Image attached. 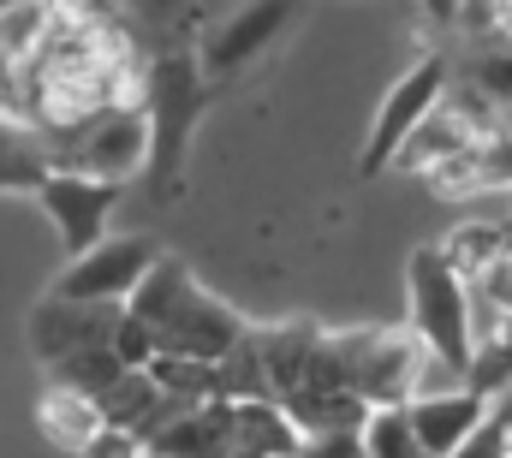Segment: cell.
I'll return each mask as SVG.
<instances>
[{"label": "cell", "mask_w": 512, "mask_h": 458, "mask_svg": "<svg viewBox=\"0 0 512 458\" xmlns=\"http://www.w3.org/2000/svg\"><path fill=\"white\" fill-rule=\"evenodd\" d=\"M131 316L155 334V345L167 357H197V363H227L239 345L251 340V322L221 304L179 256H161L155 274L137 286V298L126 304Z\"/></svg>", "instance_id": "6da1fadb"}, {"label": "cell", "mask_w": 512, "mask_h": 458, "mask_svg": "<svg viewBox=\"0 0 512 458\" xmlns=\"http://www.w3.org/2000/svg\"><path fill=\"white\" fill-rule=\"evenodd\" d=\"M405 298H411V328L423 345L447 363H459L471 375V351H477V322H471V280L447 262L441 244L411 250L405 262Z\"/></svg>", "instance_id": "7a4b0ae2"}, {"label": "cell", "mask_w": 512, "mask_h": 458, "mask_svg": "<svg viewBox=\"0 0 512 458\" xmlns=\"http://www.w3.org/2000/svg\"><path fill=\"white\" fill-rule=\"evenodd\" d=\"M203 96H209V72L197 54L173 48L149 66V90H143V108H149V125H155V191H173L179 185V161H185V143L197 131V114H203Z\"/></svg>", "instance_id": "3957f363"}, {"label": "cell", "mask_w": 512, "mask_h": 458, "mask_svg": "<svg viewBox=\"0 0 512 458\" xmlns=\"http://www.w3.org/2000/svg\"><path fill=\"white\" fill-rule=\"evenodd\" d=\"M149 161H155V125H149L143 102L90 119L84 131L60 137V149H54L60 173H84V179H108V185H126L137 173H149Z\"/></svg>", "instance_id": "277c9868"}, {"label": "cell", "mask_w": 512, "mask_h": 458, "mask_svg": "<svg viewBox=\"0 0 512 458\" xmlns=\"http://www.w3.org/2000/svg\"><path fill=\"white\" fill-rule=\"evenodd\" d=\"M167 250L149 238V232H114L108 244H96L90 256L66 262V274L48 286L54 304H131L137 286L155 274Z\"/></svg>", "instance_id": "5b68a950"}, {"label": "cell", "mask_w": 512, "mask_h": 458, "mask_svg": "<svg viewBox=\"0 0 512 458\" xmlns=\"http://www.w3.org/2000/svg\"><path fill=\"white\" fill-rule=\"evenodd\" d=\"M447 90H453L447 84V60H417L411 72H399V84L382 96V114L370 125V143H364V179H376V173H387L399 161L405 137L447 102Z\"/></svg>", "instance_id": "8992f818"}, {"label": "cell", "mask_w": 512, "mask_h": 458, "mask_svg": "<svg viewBox=\"0 0 512 458\" xmlns=\"http://www.w3.org/2000/svg\"><path fill=\"white\" fill-rule=\"evenodd\" d=\"M429 345L423 334L405 328H352V369H358V393L382 411V405H411L417 399V369H423Z\"/></svg>", "instance_id": "52a82bcc"}, {"label": "cell", "mask_w": 512, "mask_h": 458, "mask_svg": "<svg viewBox=\"0 0 512 458\" xmlns=\"http://www.w3.org/2000/svg\"><path fill=\"white\" fill-rule=\"evenodd\" d=\"M120 191H126V185L84 179V173H60V167L42 179L36 203L48 209V221H54V232H60V244H66V256H72V262L114 238L108 221H114V209H120Z\"/></svg>", "instance_id": "ba28073f"}, {"label": "cell", "mask_w": 512, "mask_h": 458, "mask_svg": "<svg viewBox=\"0 0 512 458\" xmlns=\"http://www.w3.org/2000/svg\"><path fill=\"white\" fill-rule=\"evenodd\" d=\"M120 316L126 304H42L30 316V345L48 369L84 357V351H114V334H120Z\"/></svg>", "instance_id": "9c48e42d"}, {"label": "cell", "mask_w": 512, "mask_h": 458, "mask_svg": "<svg viewBox=\"0 0 512 458\" xmlns=\"http://www.w3.org/2000/svg\"><path fill=\"white\" fill-rule=\"evenodd\" d=\"M286 18H292V0H239L227 18H215V30L197 48L203 72L209 78H233L239 66H251L256 54L286 30Z\"/></svg>", "instance_id": "30bf717a"}, {"label": "cell", "mask_w": 512, "mask_h": 458, "mask_svg": "<svg viewBox=\"0 0 512 458\" xmlns=\"http://www.w3.org/2000/svg\"><path fill=\"white\" fill-rule=\"evenodd\" d=\"M155 458H233L239 453V405H179L155 435Z\"/></svg>", "instance_id": "8fae6325"}, {"label": "cell", "mask_w": 512, "mask_h": 458, "mask_svg": "<svg viewBox=\"0 0 512 458\" xmlns=\"http://www.w3.org/2000/svg\"><path fill=\"white\" fill-rule=\"evenodd\" d=\"M429 191L435 197H453V203H483V197H501L512 191V125L495 137H477L465 155H453L447 167L429 173Z\"/></svg>", "instance_id": "7c38bea8"}, {"label": "cell", "mask_w": 512, "mask_h": 458, "mask_svg": "<svg viewBox=\"0 0 512 458\" xmlns=\"http://www.w3.org/2000/svg\"><path fill=\"white\" fill-rule=\"evenodd\" d=\"M405 411H411V429H417V441L429 447V458H453L489 417H495V405L477 399L471 387H465V393H441V399H411Z\"/></svg>", "instance_id": "4fadbf2b"}, {"label": "cell", "mask_w": 512, "mask_h": 458, "mask_svg": "<svg viewBox=\"0 0 512 458\" xmlns=\"http://www.w3.org/2000/svg\"><path fill=\"white\" fill-rule=\"evenodd\" d=\"M36 423H42V435L54 441V447H66V453H90L96 447V435L108 429V417H102V405L90 399V393H78V387H66V381H54L42 399H36Z\"/></svg>", "instance_id": "5bb4252c"}, {"label": "cell", "mask_w": 512, "mask_h": 458, "mask_svg": "<svg viewBox=\"0 0 512 458\" xmlns=\"http://www.w3.org/2000/svg\"><path fill=\"white\" fill-rule=\"evenodd\" d=\"M441 250H447V262H453V268L477 286V280H483V274L507 256V227H501V221L471 215V221H459V227L447 232V244H441Z\"/></svg>", "instance_id": "9a60e30c"}, {"label": "cell", "mask_w": 512, "mask_h": 458, "mask_svg": "<svg viewBox=\"0 0 512 458\" xmlns=\"http://www.w3.org/2000/svg\"><path fill=\"white\" fill-rule=\"evenodd\" d=\"M471 393L477 399H489V405H501L512 393V316L495 328V334H483L477 351H471Z\"/></svg>", "instance_id": "2e32d148"}, {"label": "cell", "mask_w": 512, "mask_h": 458, "mask_svg": "<svg viewBox=\"0 0 512 458\" xmlns=\"http://www.w3.org/2000/svg\"><path fill=\"white\" fill-rule=\"evenodd\" d=\"M364 447H370V458H429V447L417 441L405 405H382V411H370V423H364Z\"/></svg>", "instance_id": "e0dca14e"}, {"label": "cell", "mask_w": 512, "mask_h": 458, "mask_svg": "<svg viewBox=\"0 0 512 458\" xmlns=\"http://www.w3.org/2000/svg\"><path fill=\"white\" fill-rule=\"evenodd\" d=\"M48 173H54V155L30 149L12 125H0V191H42Z\"/></svg>", "instance_id": "ac0fdd59"}, {"label": "cell", "mask_w": 512, "mask_h": 458, "mask_svg": "<svg viewBox=\"0 0 512 458\" xmlns=\"http://www.w3.org/2000/svg\"><path fill=\"white\" fill-rule=\"evenodd\" d=\"M0 125L30 131V84H24V60L12 48H0Z\"/></svg>", "instance_id": "d6986e66"}, {"label": "cell", "mask_w": 512, "mask_h": 458, "mask_svg": "<svg viewBox=\"0 0 512 458\" xmlns=\"http://www.w3.org/2000/svg\"><path fill=\"white\" fill-rule=\"evenodd\" d=\"M298 458H370V447H364V429H322V435H304Z\"/></svg>", "instance_id": "ffe728a7"}, {"label": "cell", "mask_w": 512, "mask_h": 458, "mask_svg": "<svg viewBox=\"0 0 512 458\" xmlns=\"http://www.w3.org/2000/svg\"><path fill=\"white\" fill-rule=\"evenodd\" d=\"M477 90H489L501 108L512 114V48L507 54H489V60H477V78H471Z\"/></svg>", "instance_id": "44dd1931"}, {"label": "cell", "mask_w": 512, "mask_h": 458, "mask_svg": "<svg viewBox=\"0 0 512 458\" xmlns=\"http://www.w3.org/2000/svg\"><path fill=\"white\" fill-rule=\"evenodd\" d=\"M84 458H155V453H149V441H143V435H131V429H114V423H108Z\"/></svg>", "instance_id": "7402d4cb"}, {"label": "cell", "mask_w": 512, "mask_h": 458, "mask_svg": "<svg viewBox=\"0 0 512 458\" xmlns=\"http://www.w3.org/2000/svg\"><path fill=\"white\" fill-rule=\"evenodd\" d=\"M507 447H512V423L489 417V423H483V429H477V435H471V441H465L453 458H501Z\"/></svg>", "instance_id": "603a6c76"}, {"label": "cell", "mask_w": 512, "mask_h": 458, "mask_svg": "<svg viewBox=\"0 0 512 458\" xmlns=\"http://www.w3.org/2000/svg\"><path fill=\"white\" fill-rule=\"evenodd\" d=\"M477 292H483L495 310H507V316H512V256H501V262H495V268L477 280Z\"/></svg>", "instance_id": "cb8c5ba5"}, {"label": "cell", "mask_w": 512, "mask_h": 458, "mask_svg": "<svg viewBox=\"0 0 512 458\" xmlns=\"http://www.w3.org/2000/svg\"><path fill=\"white\" fill-rule=\"evenodd\" d=\"M465 6L477 12L471 24H501V30L512 24V0H465Z\"/></svg>", "instance_id": "d4e9b609"}, {"label": "cell", "mask_w": 512, "mask_h": 458, "mask_svg": "<svg viewBox=\"0 0 512 458\" xmlns=\"http://www.w3.org/2000/svg\"><path fill=\"white\" fill-rule=\"evenodd\" d=\"M423 12H429L435 24H453V18L465 12V0H423Z\"/></svg>", "instance_id": "484cf974"}, {"label": "cell", "mask_w": 512, "mask_h": 458, "mask_svg": "<svg viewBox=\"0 0 512 458\" xmlns=\"http://www.w3.org/2000/svg\"><path fill=\"white\" fill-rule=\"evenodd\" d=\"M495 417H501V423H512V393L501 399V405H495Z\"/></svg>", "instance_id": "4316f807"}, {"label": "cell", "mask_w": 512, "mask_h": 458, "mask_svg": "<svg viewBox=\"0 0 512 458\" xmlns=\"http://www.w3.org/2000/svg\"><path fill=\"white\" fill-rule=\"evenodd\" d=\"M501 227H507V256H512V215H507V221H501Z\"/></svg>", "instance_id": "83f0119b"}, {"label": "cell", "mask_w": 512, "mask_h": 458, "mask_svg": "<svg viewBox=\"0 0 512 458\" xmlns=\"http://www.w3.org/2000/svg\"><path fill=\"white\" fill-rule=\"evenodd\" d=\"M12 6H24V0H0V12H12Z\"/></svg>", "instance_id": "f1b7e54d"}, {"label": "cell", "mask_w": 512, "mask_h": 458, "mask_svg": "<svg viewBox=\"0 0 512 458\" xmlns=\"http://www.w3.org/2000/svg\"><path fill=\"white\" fill-rule=\"evenodd\" d=\"M501 458H512V447H507V453H501Z\"/></svg>", "instance_id": "f546056e"}]
</instances>
